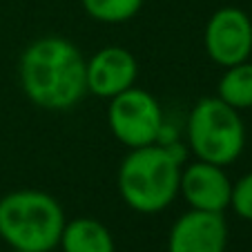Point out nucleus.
I'll list each match as a JSON object with an SVG mask.
<instances>
[{
    "label": "nucleus",
    "instance_id": "f257e3e1",
    "mask_svg": "<svg viewBox=\"0 0 252 252\" xmlns=\"http://www.w3.org/2000/svg\"><path fill=\"white\" fill-rule=\"evenodd\" d=\"M18 78L25 96L47 112H67L87 94L85 56L63 36H43L27 45Z\"/></svg>",
    "mask_w": 252,
    "mask_h": 252
},
{
    "label": "nucleus",
    "instance_id": "f03ea898",
    "mask_svg": "<svg viewBox=\"0 0 252 252\" xmlns=\"http://www.w3.org/2000/svg\"><path fill=\"white\" fill-rule=\"evenodd\" d=\"M181 165L170 148L161 143L129 150L116 176L123 203L138 214H157L170 208L179 196Z\"/></svg>",
    "mask_w": 252,
    "mask_h": 252
},
{
    "label": "nucleus",
    "instance_id": "7ed1b4c3",
    "mask_svg": "<svg viewBox=\"0 0 252 252\" xmlns=\"http://www.w3.org/2000/svg\"><path fill=\"white\" fill-rule=\"evenodd\" d=\"M65 221L63 205L43 190H14L0 199V239L11 250L52 252Z\"/></svg>",
    "mask_w": 252,
    "mask_h": 252
},
{
    "label": "nucleus",
    "instance_id": "20e7f679",
    "mask_svg": "<svg viewBox=\"0 0 252 252\" xmlns=\"http://www.w3.org/2000/svg\"><path fill=\"white\" fill-rule=\"evenodd\" d=\"M186 138L194 158L228 167L243 154L246 125L239 110L219 96H205L188 114Z\"/></svg>",
    "mask_w": 252,
    "mask_h": 252
},
{
    "label": "nucleus",
    "instance_id": "39448f33",
    "mask_svg": "<svg viewBox=\"0 0 252 252\" xmlns=\"http://www.w3.org/2000/svg\"><path fill=\"white\" fill-rule=\"evenodd\" d=\"M107 123L116 141L127 150H134L158 141L165 114L154 94L141 87H129L110 98Z\"/></svg>",
    "mask_w": 252,
    "mask_h": 252
},
{
    "label": "nucleus",
    "instance_id": "423d86ee",
    "mask_svg": "<svg viewBox=\"0 0 252 252\" xmlns=\"http://www.w3.org/2000/svg\"><path fill=\"white\" fill-rule=\"evenodd\" d=\"M203 45L210 61L232 67L252 56V20L239 7H221L205 23Z\"/></svg>",
    "mask_w": 252,
    "mask_h": 252
},
{
    "label": "nucleus",
    "instance_id": "0eeeda50",
    "mask_svg": "<svg viewBox=\"0 0 252 252\" xmlns=\"http://www.w3.org/2000/svg\"><path fill=\"white\" fill-rule=\"evenodd\" d=\"M228 221L223 212L190 210L172 223L167 252H225Z\"/></svg>",
    "mask_w": 252,
    "mask_h": 252
},
{
    "label": "nucleus",
    "instance_id": "6e6552de",
    "mask_svg": "<svg viewBox=\"0 0 252 252\" xmlns=\"http://www.w3.org/2000/svg\"><path fill=\"white\" fill-rule=\"evenodd\" d=\"M138 76V63L134 54L119 45L103 47L85 61L87 92L98 98H114L121 92L134 87Z\"/></svg>",
    "mask_w": 252,
    "mask_h": 252
},
{
    "label": "nucleus",
    "instance_id": "1a4fd4ad",
    "mask_svg": "<svg viewBox=\"0 0 252 252\" xmlns=\"http://www.w3.org/2000/svg\"><path fill=\"white\" fill-rule=\"evenodd\" d=\"M179 194L192 210L225 212L230 208L232 181L225 174V167L196 158L194 163H188L181 170Z\"/></svg>",
    "mask_w": 252,
    "mask_h": 252
},
{
    "label": "nucleus",
    "instance_id": "9d476101",
    "mask_svg": "<svg viewBox=\"0 0 252 252\" xmlns=\"http://www.w3.org/2000/svg\"><path fill=\"white\" fill-rule=\"evenodd\" d=\"M63 252H114V237L110 228L92 217H76L65 221L61 241Z\"/></svg>",
    "mask_w": 252,
    "mask_h": 252
},
{
    "label": "nucleus",
    "instance_id": "9b49d317",
    "mask_svg": "<svg viewBox=\"0 0 252 252\" xmlns=\"http://www.w3.org/2000/svg\"><path fill=\"white\" fill-rule=\"evenodd\" d=\"M217 96L234 110H250L252 107V63L243 61L239 65L225 67L223 76L217 85Z\"/></svg>",
    "mask_w": 252,
    "mask_h": 252
},
{
    "label": "nucleus",
    "instance_id": "f8f14e48",
    "mask_svg": "<svg viewBox=\"0 0 252 252\" xmlns=\"http://www.w3.org/2000/svg\"><path fill=\"white\" fill-rule=\"evenodd\" d=\"M145 0H81L85 14L103 25H123L143 9Z\"/></svg>",
    "mask_w": 252,
    "mask_h": 252
},
{
    "label": "nucleus",
    "instance_id": "ddd939ff",
    "mask_svg": "<svg viewBox=\"0 0 252 252\" xmlns=\"http://www.w3.org/2000/svg\"><path fill=\"white\" fill-rule=\"evenodd\" d=\"M230 208L234 210L239 219L252 221V172L243 174L241 179L232 183V194H230Z\"/></svg>",
    "mask_w": 252,
    "mask_h": 252
},
{
    "label": "nucleus",
    "instance_id": "4468645a",
    "mask_svg": "<svg viewBox=\"0 0 252 252\" xmlns=\"http://www.w3.org/2000/svg\"><path fill=\"white\" fill-rule=\"evenodd\" d=\"M14 252H25V250H14Z\"/></svg>",
    "mask_w": 252,
    "mask_h": 252
}]
</instances>
